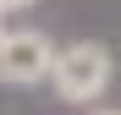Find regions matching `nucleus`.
<instances>
[{
    "label": "nucleus",
    "instance_id": "nucleus-1",
    "mask_svg": "<svg viewBox=\"0 0 121 115\" xmlns=\"http://www.w3.org/2000/svg\"><path fill=\"white\" fill-rule=\"evenodd\" d=\"M110 77H116V55L99 44V38H77V44H66V49L55 55L50 88H55L60 104H83V110H88V104L105 99Z\"/></svg>",
    "mask_w": 121,
    "mask_h": 115
},
{
    "label": "nucleus",
    "instance_id": "nucleus-2",
    "mask_svg": "<svg viewBox=\"0 0 121 115\" xmlns=\"http://www.w3.org/2000/svg\"><path fill=\"white\" fill-rule=\"evenodd\" d=\"M55 38L39 33V28H17L6 33V44H0V82L6 88H33L44 82V77L55 71Z\"/></svg>",
    "mask_w": 121,
    "mask_h": 115
},
{
    "label": "nucleus",
    "instance_id": "nucleus-3",
    "mask_svg": "<svg viewBox=\"0 0 121 115\" xmlns=\"http://www.w3.org/2000/svg\"><path fill=\"white\" fill-rule=\"evenodd\" d=\"M33 0H0V16H17V11H28Z\"/></svg>",
    "mask_w": 121,
    "mask_h": 115
},
{
    "label": "nucleus",
    "instance_id": "nucleus-4",
    "mask_svg": "<svg viewBox=\"0 0 121 115\" xmlns=\"http://www.w3.org/2000/svg\"><path fill=\"white\" fill-rule=\"evenodd\" d=\"M88 115H121V110H110V104H99V110H88Z\"/></svg>",
    "mask_w": 121,
    "mask_h": 115
},
{
    "label": "nucleus",
    "instance_id": "nucleus-5",
    "mask_svg": "<svg viewBox=\"0 0 121 115\" xmlns=\"http://www.w3.org/2000/svg\"><path fill=\"white\" fill-rule=\"evenodd\" d=\"M0 44H6V33H0Z\"/></svg>",
    "mask_w": 121,
    "mask_h": 115
}]
</instances>
